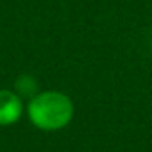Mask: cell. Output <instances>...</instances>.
Returning <instances> with one entry per match:
<instances>
[{"mask_svg": "<svg viewBox=\"0 0 152 152\" xmlns=\"http://www.w3.org/2000/svg\"><path fill=\"white\" fill-rule=\"evenodd\" d=\"M27 111L31 122L36 127L43 131H57L72 120L73 104L64 93L43 91L31 99Z\"/></svg>", "mask_w": 152, "mask_h": 152, "instance_id": "obj_1", "label": "cell"}, {"mask_svg": "<svg viewBox=\"0 0 152 152\" xmlns=\"http://www.w3.org/2000/svg\"><path fill=\"white\" fill-rule=\"evenodd\" d=\"M22 99L18 93L0 90V125H11L22 116Z\"/></svg>", "mask_w": 152, "mask_h": 152, "instance_id": "obj_2", "label": "cell"}, {"mask_svg": "<svg viewBox=\"0 0 152 152\" xmlns=\"http://www.w3.org/2000/svg\"><path fill=\"white\" fill-rule=\"evenodd\" d=\"M16 91L20 97H34L36 95V83L29 75H22L16 81Z\"/></svg>", "mask_w": 152, "mask_h": 152, "instance_id": "obj_3", "label": "cell"}]
</instances>
